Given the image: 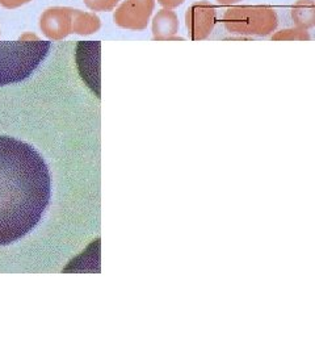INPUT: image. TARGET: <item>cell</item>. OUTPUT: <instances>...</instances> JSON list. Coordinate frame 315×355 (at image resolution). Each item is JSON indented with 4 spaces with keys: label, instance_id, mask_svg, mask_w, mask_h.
<instances>
[{
    "label": "cell",
    "instance_id": "5b68a950",
    "mask_svg": "<svg viewBox=\"0 0 315 355\" xmlns=\"http://www.w3.org/2000/svg\"><path fill=\"white\" fill-rule=\"evenodd\" d=\"M217 23V10L208 0L193 3L186 12V26L189 37L200 41L209 37Z\"/></svg>",
    "mask_w": 315,
    "mask_h": 355
},
{
    "label": "cell",
    "instance_id": "30bf717a",
    "mask_svg": "<svg viewBox=\"0 0 315 355\" xmlns=\"http://www.w3.org/2000/svg\"><path fill=\"white\" fill-rule=\"evenodd\" d=\"M100 17L95 12H84L73 8V33L87 36L100 29Z\"/></svg>",
    "mask_w": 315,
    "mask_h": 355
},
{
    "label": "cell",
    "instance_id": "8fae6325",
    "mask_svg": "<svg viewBox=\"0 0 315 355\" xmlns=\"http://www.w3.org/2000/svg\"><path fill=\"white\" fill-rule=\"evenodd\" d=\"M312 36L309 33V31H305L301 28H288V29H282V31H278L273 36L272 40L275 41H291V40H297V41H307L310 40Z\"/></svg>",
    "mask_w": 315,
    "mask_h": 355
},
{
    "label": "cell",
    "instance_id": "7c38bea8",
    "mask_svg": "<svg viewBox=\"0 0 315 355\" xmlns=\"http://www.w3.org/2000/svg\"><path fill=\"white\" fill-rule=\"evenodd\" d=\"M86 7L93 12L114 11L121 0H83Z\"/></svg>",
    "mask_w": 315,
    "mask_h": 355
},
{
    "label": "cell",
    "instance_id": "ba28073f",
    "mask_svg": "<svg viewBox=\"0 0 315 355\" xmlns=\"http://www.w3.org/2000/svg\"><path fill=\"white\" fill-rule=\"evenodd\" d=\"M179 17L177 12L168 8H163L154 16L152 23V38L154 40H181L177 37L179 32Z\"/></svg>",
    "mask_w": 315,
    "mask_h": 355
},
{
    "label": "cell",
    "instance_id": "6da1fadb",
    "mask_svg": "<svg viewBox=\"0 0 315 355\" xmlns=\"http://www.w3.org/2000/svg\"><path fill=\"white\" fill-rule=\"evenodd\" d=\"M51 198V171L42 155L24 141L0 136V246L36 228Z\"/></svg>",
    "mask_w": 315,
    "mask_h": 355
},
{
    "label": "cell",
    "instance_id": "4fadbf2b",
    "mask_svg": "<svg viewBox=\"0 0 315 355\" xmlns=\"http://www.w3.org/2000/svg\"><path fill=\"white\" fill-rule=\"evenodd\" d=\"M30 0H0V6H3L4 8H8V10H15V8H19V7L24 6Z\"/></svg>",
    "mask_w": 315,
    "mask_h": 355
},
{
    "label": "cell",
    "instance_id": "7a4b0ae2",
    "mask_svg": "<svg viewBox=\"0 0 315 355\" xmlns=\"http://www.w3.org/2000/svg\"><path fill=\"white\" fill-rule=\"evenodd\" d=\"M51 41L24 35L17 41H0V87L26 80L51 51Z\"/></svg>",
    "mask_w": 315,
    "mask_h": 355
},
{
    "label": "cell",
    "instance_id": "277c9868",
    "mask_svg": "<svg viewBox=\"0 0 315 355\" xmlns=\"http://www.w3.org/2000/svg\"><path fill=\"white\" fill-rule=\"evenodd\" d=\"M155 8V0H124L116 7L114 24L129 31L146 29Z\"/></svg>",
    "mask_w": 315,
    "mask_h": 355
},
{
    "label": "cell",
    "instance_id": "9a60e30c",
    "mask_svg": "<svg viewBox=\"0 0 315 355\" xmlns=\"http://www.w3.org/2000/svg\"><path fill=\"white\" fill-rule=\"evenodd\" d=\"M240 1H242V0H217V3L221 4V6H233V4L240 3Z\"/></svg>",
    "mask_w": 315,
    "mask_h": 355
},
{
    "label": "cell",
    "instance_id": "3957f363",
    "mask_svg": "<svg viewBox=\"0 0 315 355\" xmlns=\"http://www.w3.org/2000/svg\"><path fill=\"white\" fill-rule=\"evenodd\" d=\"M222 24L231 35L264 37L278 29V17L267 6H237L224 13Z\"/></svg>",
    "mask_w": 315,
    "mask_h": 355
},
{
    "label": "cell",
    "instance_id": "9c48e42d",
    "mask_svg": "<svg viewBox=\"0 0 315 355\" xmlns=\"http://www.w3.org/2000/svg\"><path fill=\"white\" fill-rule=\"evenodd\" d=\"M294 26L305 31H310L315 26L314 0H297L290 11Z\"/></svg>",
    "mask_w": 315,
    "mask_h": 355
},
{
    "label": "cell",
    "instance_id": "5bb4252c",
    "mask_svg": "<svg viewBox=\"0 0 315 355\" xmlns=\"http://www.w3.org/2000/svg\"><path fill=\"white\" fill-rule=\"evenodd\" d=\"M186 0H158V3L168 10H175L177 7H180Z\"/></svg>",
    "mask_w": 315,
    "mask_h": 355
},
{
    "label": "cell",
    "instance_id": "52a82bcc",
    "mask_svg": "<svg viewBox=\"0 0 315 355\" xmlns=\"http://www.w3.org/2000/svg\"><path fill=\"white\" fill-rule=\"evenodd\" d=\"M100 42L99 41H87L78 44V62L82 76L84 78L89 69H91V87L95 89V86L99 89V83L95 80V76L99 78L100 69Z\"/></svg>",
    "mask_w": 315,
    "mask_h": 355
},
{
    "label": "cell",
    "instance_id": "8992f818",
    "mask_svg": "<svg viewBox=\"0 0 315 355\" xmlns=\"http://www.w3.org/2000/svg\"><path fill=\"white\" fill-rule=\"evenodd\" d=\"M39 28L49 40H62L73 33V8L51 7L42 13Z\"/></svg>",
    "mask_w": 315,
    "mask_h": 355
}]
</instances>
